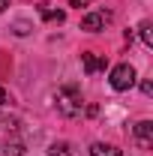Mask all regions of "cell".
Wrapping results in <instances>:
<instances>
[{
	"instance_id": "1",
	"label": "cell",
	"mask_w": 153,
	"mask_h": 156,
	"mask_svg": "<svg viewBox=\"0 0 153 156\" xmlns=\"http://www.w3.org/2000/svg\"><path fill=\"white\" fill-rule=\"evenodd\" d=\"M81 108H84V102H81V93H78L75 87H63L57 93V111L63 117H78Z\"/></svg>"
},
{
	"instance_id": "7",
	"label": "cell",
	"mask_w": 153,
	"mask_h": 156,
	"mask_svg": "<svg viewBox=\"0 0 153 156\" xmlns=\"http://www.w3.org/2000/svg\"><path fill=\"white\" fill-rule=\"evenodd\" d=\"M48 156H72V147H69L66 141H54V144L48 147Z\"/></svg>"
},
{
	"instance_id": "12",
	"label": "cell",
	"mask_w": 153,
	"mask_h": 156,
	"mask_svg": "<svg viewBox=\"0 0 153 156\" xmlns=\"http://www.w3.org/2000/svg\"><path fill=\"white\" fill-rule=\"evenodd\" d=\"M3 102H6V90L0 87V105H3Z\"/></svg>"
},
{
	"instance_id": "9",
	"label": "cell",
	"mask_w": 153,
	"mask_h": 156,
	"mask_svg": "<svg viewBox=\"0 0 153 156\" xmlns=\"http://www.w3.org/2000/svg\"><path fill=\"white\" fill-rule=\"evenodd\" d=\"M39 12H42V18H48V21H63V12H54V9H45V6H39Z\"/></svg>"
},
{
	"instance_id": "10",
	"label": "cell",
	"mask_w": 153,
	"mask_h": 156,
	"mask_svg": "<svg viewBox=\"0 0 153 156\" xmlns=\"http://www.w3.org/2000/svg\"><path fill=\"white\" fill-rule=\"evenodd\" d=\"M141 93L144 96H153V81H141Z\"/></svg>"
},
{
	"instance_id": "13",
	"label": "cell",
	"mask_w": 153,
	"mask_h": 156,
	"mask_svg": "<svg viewBox=\"0 0 153 156\" xmlns=\"http://www.w3.org/2000/svg\"><path fill=\"white\" fill-rule=\"evenodd\" d=\"M6 6H9V0H0V12H3V9H6Z\"/></svg>"
},
{
	"instance_id": "11",
	"label": "cell",
	"mask_w": 153,
	"mask_h": 156,
	"mask_svg": "<svg viewBox=\"0 0 153 156\" xmlns=\"http://www.w3.org/2000/svg\"><path fill=\"white\" fill-rule=\"evenodd\" d=\"M15 33L24 36V33H30V30H27V24H24V21H18V24H15Z\"/></svg>"
},
{
	"instance_id": "4",
	"label": "cell",
	"mask_w": 153,
	"mask_h": 156,
	"mask_svg": "<svg viewBox=\"0 0 153 156\" xmlns=\"http://www.w3.org/2000/svg\"><path fill=\"white\" fill-rule=\"evenodd\" d=\"M81 63H84V72H87V75H96L99 69H105V66H108V60L102 57V54H93V51L81 54Z\"/></svg>"
},
{
	"instance_id": "5",
	"label": "cell",
	"mask_w": 153,
	"mask_h": 156,
	"mask_svg": "<svg viewBox=\"0 0 153 156\" xmlns=\"http://www.w3.org/2000/svg\"><path fill=\"white\" fill-rule=\"evenodd\" d=\"M135 141L147 150V147H153V123L150 120H141L138 126H135Z\"/></svg>"
},
{
	"instance_id": "3",
	"label": "cell",
	"mask_w": 153,
	"mask_h": 156,
	"mask_svg": "<svg viewBox=\"0 0 153 156\" xmlns=\"http://www.w3.org/2000/svg\"><path fill=\"white\" fill-rule=\"evenodd\" d=\"M108 12H87L84 18H81V30H87V33H99V30H105V24H108Z\"/></svg>"
},
{
	"instance_id": "2",
	"label": "cell",
	"mask_w": 153,
	"mask_h": 156,
	"mask_svg": "<svg viewBox=\"0 0 153 156\" xmlns=\"http://www.w3.org/2000/svg\"><path fill=\"white\" fill-rule=\"evenodd\" d=\"M132 84H135V69L129 63H120V66L111 69V87H114V90L123 93V90H129Z\"/></svg>"
},
{
	"instance_id": "8",
	"label": "cell",
	"mask_w": 153,
	"mask_h": 156,
	"mask_svg": "<svg viewBox=\"0 0 153 156\" xmlns=\"http://www.w3.org/2000/svg\"><path fill=\"white\" fill-rule=\"evenodd\" d=\"M138 30H141V39H144V45H147V48H153V24H150V21H144Z\"/></svg>"
},
{
	"instance_id": "6",
	"label": "cell",
	"mask_w": 153,
	"mask_h": 156,
	"mask_svg": "<svg viewBox=\"0 0 153 156\" xmlns=\"http://www.w3.org/2000/svg\"><path fill=\"white\" fill-rule=\"evenodd\" d=\"M90 156H123V150H117L114 144H102V141H96L93 147H90Z\"/></svg>"
}]
</instances>
